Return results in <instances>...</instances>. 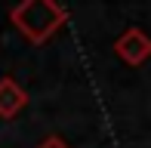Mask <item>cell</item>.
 I'll use <instances>...</instances> for the list:
<instances>
[{
	"mask_svg": "<svg viewBox=\"0 0 151 148\" xmlns=\"http://www.w3.org/2000/svg\"><path fill=\"white\" fill-rule=\"evenodd\" d=\"M9 22L16 25V31L28 43L40 46L68 22V9L59 0H22L12 6Z\"/></svg>",
	"mask_w": 151,
	"mask_h": 148,
	"instance_id": "obj_1",
	"label": "cell"
},
{
	"mask_svg": "<svg viewBox=\"0 0 151 148\" xmlns=\"http://www.w3.org/2000/svg\"><path fill=\"white\" fill-rule=\"evenodd\" d=\"M114 52H117L120 62H127V65L136 68V65H142L151 56V40L145 37L142 28H127L117 37V43H114Z\"/></svg>",
	"mask_w": 151,
	"mask_h": 148,
	"instance_id": "obj_2",
	"label": "cell"
},
{
	"mask_svg": "<svg viewBox=\"0 0 151 148\" xmlns=\"http://www.w3.org/2000/svg\"><path fill=\"white\" fill-rule=\"evenodd\" d=\"M25 105H28V93H25L12 77H3L0 80V117L12 120Z\"/></svg>",
	"mask_w": 151,
	"mask_h": 148,
	"instance_id": "obj_3",
	"label": "cell"
},
{
	"mask_svg": "<svg viewBox=\"0 0 151 148\" xmlns=\"http://www.w3.org/2000/svg\"><path fill=\"white\" fill-rule=\"evenodd\" d=\"M37 148H71V145H68L65 139H59V136H46V139H43V142H40Z\"/></svg>",
	"mask_w": 151,
	"mask_h": 148,
	"instance_id": "obj_4",
	"label": "cell"
}]
</instances>
